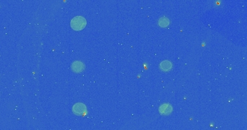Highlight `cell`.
<instances>
[{"label":"cell","instance_id":"1","mask_svg":"<svg viewBox=\"0 0 247 130\" xmlns=\"http://www.w3.org/2000/svg\"><path fill=\"white\" fill-rule=\"evenodd\" d=\"M86 20L82 16H76L73 18L70 23L72 28L75 30H82L86 25Z\"/></svg>","mask_w":247,"mask_h":130},{"label":"cell","instance_id":"2","mask_svg":"<svg viewBox=\"0 0 247 130\" xmlns=\"http://www.w3.org/2000/svg\"><path fill=\"white\" fill-rule=\"evenodd\" d=\"M85 64L81 61H75L71 64L72 70L75 73H80L85 70Z\"/></svg>","mask_w":247,"mask_h":130},{"label":"cell","instance_id":"3","mask_svg":"<svg viewBox=\"0 0 247 130\" xmlns=\"http://www.w3.org/2000/svg\"><path fill=\"white\" fill-rule=\"evenodd\" d=\"M173 108L171 105L168 104H164L160 106L159 111L162 115H168L172 112Z\"/></svg>","mask_w":247,"mask_h":130},{"label":"cell","instance_id":"4","mask_svg":"<svg viewBox=\"0 0 247 130\" xmlns=\"http://www.w3.org/2000/svg\"><path fill=\"white\" fill-rule=\"evenodd\" d=\"M73 111L75 114L80 115L86 111V107L84 104L78 103V104H76L73 106Z\"/></svg>","mask_w":247,"mask_h":130},{"label":"cell","instance_id":"5","mask_svg":"<svg viewBox=\"0 0 247 130\" xmlns=\"http://www.w3.org/2000/svg\"><path fill=\"white\" fill-rule=\"evenodd\" d=\"M160 68L162 71L163 72H168L171 70L172 68V63L170 61H163L160 63Z\"/></svg>","mask_w":247,"mask_h":130},{"label":"cell","instance_id":"6","mask_svg":"<svg viewBox=\"0 0 247 130\" xmlns=\"http://www.w3.org/2000/svg\"><path fill=\"white\" fill-rule=\"evenodd\" d=\"M158 24L161 27H166L169 24V20L166 17H161L158 21Z\"/></svg>","mask_w":247,"mask_h":130}]
</instances>
